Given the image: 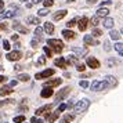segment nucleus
Returning a JSON list of instances; mask_svg holds the SVG:
<instances>
[{
  "mask_svg": "<svg viewBox=\"0 0 123 123\" xmlns=\"http://www.w3.org/2000/svg\"><path fill=\"white\" fill-rule=\"evenodd\" d=\"M83 42L86 46H98V40H95L93 35H86L83 37Z\"/></svg>",
  "mask_w": 123,
  "mask_h": 123,
  "instance_id": "nucleus-9",
  "label": "nucleus"
},
{
  "mask_svg": "<svg viewBox=\"0 0 123 123\" xmlns=\"http://www.w3.org/2000/svg\"><path fill=\"white\" fill-rule=\"evenodd\" d=\"M3 8H4V1H3V0H0V11H1Z\"/></svg>",
  "mask_w": 123,
  "mask_h": 123,
  "instance_id": "nucleus-48",
  "label": "nucleus"
},
{
  "mask_svg": "<svg viewBox=\"0 0 123 123\" xmlns=\"http://www.w3.org/2000/svg\"><path fill=\"white\" fill-rule=\"evenodd\" d=\"M14 90L11 89V86H3L1 89H0V95L1 97H4V95H7V94H11Z\"/></svg>",
  "mask_w": 123,
  "mask_h": 123,
  "instance_id": "nucleus-22",
  "label": "nucleus"
},
{
  "mask_svg": "<svg viewBox=\"0 0 123 123\" xmlns=\"http://www.w3.org/2000/svg\"><path fill=\"white\" fill-rule=\"evenodd\" d=\"M73 117H75V115H65V116H64V119H62V123H69V122H72Z\"/></svg>",
  "mask_w": 123,
  "mask_h": 123,
  "instance_id": "nucleus-32",
  "label": "nucleus"
},
{
  "mask_svg": "<svg viewBox=\"0 0 123 123\" xmlns=\"http://www.w3.org/2000/svg\"><path fill=\"white\" fill-rule=\"evenodd\" d=\"M53 93H54L53 87H44V89L40 91V95H42L43 98H50L51 95H53Z\"/></svg>",
  "mask_w": 123,
  "mask_h": 123,
  "instance_id": "nucleus-14",
  "label": "nucleus"
},
{
  "mask_svg": "<svg viewBox=\"0 0 123 123\" xmlns=\"http://www.w3.org/2000/svg\"><path fill=\"white\" fill-rule=\"evenodd\" d=\"M17 83H18V80H11V82H10V86L14 87V86H17Z\"/></svg>",
  "mask_w": 123,
  "mask_h": 123,
  "instance_id": "nucleus-47",
  "label": "nucleus"
},
{
  "mask_svg": "<svg viewBox=\"0 0 123 123\" xmlns=\"http://www.w3.org/2000/svg\"><path fill=\"white\" fill-rule=\"evenodd\" d=\"M113 24H115V21H113V18H111V17H106L105 19H104V26H105L106 29H112Z\"/></svg>",
  "mask_w": 123,
  "mask_h": 123,
  "instance_id": "nucleus-25",
  "label": "nucleus"
},
{
  "mask_svg": "<svg viewBox=\"0 0 123 123\" xmlns=\"http://www.w3.org/2000/svg\"><path fill=\"white\" fill-rule=\"evenodd\" d=\"M112 4V1H109V0H108V1H102V3H101V7H105V6H111Z\"/></svg>",
  "mask_w": 123,
  "mask_h": 123,
  "instance_id": "nucleus-46",
  "label": "nucleus"
},
{
  "mask_svg": "<svg viewBox=\"0 0 123 123\" xmlns=\"http://www.w3.org/2000/svg\"><path fill=\"white\" fill-rule=\"evenodd\" d=\"M0 57H1V54H0Z\"/></svg>",
  "mask_w": 123,
  "mask_h": 123,
  "instance_id": "nucleus-56",
  "label": "nucleus"
},
{
  "mask_svg": "<svg viewBox=\"0 0 123 123\" xmlns=\"http://www.w3.org/2000/svg\"><path fill=\"white\" fill-rule=\"evenodd\" d=\"M109 36H111L112 40H119V37H120V35H119L117 31H111L109 32Z\"/></svg>",
  "mask_w": 123,
  "mask_h": 123,
  "instance_id": "nucleus-28",
  "label": "nucleus"
},
{
  "mask_svg": "<svg viewBox=\"0 0 123 123\" xmlns=\"http://www.w3.org/2000/svg\"><path fill=\"white\" fill-rule=\"evenodd\" d=\"M80 87H83V89H87V87H89L90 84H89V82H87V80H82V82H80Z\"/></svg>",
  "mask_w": 123,
  "mask_h": 123,
  "instance_id": "nucleus-40",
  "label": "nucleus"
},
{
  "mask_svg": "<svg viewBox=\"0 0 123 123\" xmlns=\"http://www.w3.org/2000/svg\"><path fill=\"white\" fill-rule=\"evenodd\" d=\"M29 79H31V76L26 75V73H21V75L18 76V80H21V82H28Z\"/></svg>",
  "mask_w": 123,
  "mask_h": 123,
  "instance_id": "nucleus-30",
  "label": "nucleus"
},
{
  "mask_svg": "<svg viewBox=\"0 0 123 123\" xmlns=\"http://www.w3.org/2000/svg\"><path fill=\"white\" fill-rule=\"evenodd\" d=\"M69 93H71V87H69V86H67V87H64V89L60 91V93H57L55 100H57V101H61L62 98H65V97H67Z\"/></svg>",
  "mask_w": 123,
  "mask_h": 123,
  "instance_id": "nucleus-11",
  "label": "nucleus"
},
{
  "mask_svg": "<svg viewBox=\"0 0 123 123\" xmlns=\"http://www.w3.org/2000/svg\"><path fill=\"white\" fill-rule=\"evenodd\" d=\"M49 8H40L39 11H37V14H39L40 17H46V15H49Z\"/></svg>",
  "mask_w": 123,
  "mask_h": 123,
  "instance_id": "nucleus-33",
  "label": "nucleus"
},
{
  "mask_svg": "<svg viewBox=\"0 0 123 123\" xmlns=\"http://www.w3.org/2000/svg\"><path fill=\"white\" fill-rule=\"evenodd\" d=\"M72 51L75 53V55L76 57H83V55H86L87 54V47H73L72 49Z\"/></svg>",
  "mask_w": 123,
  "mask_h": 123,
  "instance_id": "nucleus-12",
  "label": "nucleus"
},
{
  "mask_svg": "<svg viewBox=\"0 0 123 123\" xmlns=\"http://www.w3.org/2000/svg\"><path fill=\"white\" fill-rule=\"evenodd\" d=\"M120 33H122V35H123V28H122V31H120Z\"/></svg>",
  "mask_w": 123,
  "mask_h": 123,
  "instance_id": "nucleus-54",
  "label": "nucleus"
},
{
  "mask_svg": "<svg viewBox=\"0 0 123 123\" xmlns=\"http://www.w3.org/2000/svg\"><path fill=\"white\" fill-rule=\"evenodd\" d=\"M75 0H67V3H73Z\"/></svg>",
  "mask_w": 123,
  "mask_h": 123,
  "instance_id": "nucleus-53",
  "label": "nucleus"
},
{
  "mask_svg": "<svg viewBox=\"0 0 123 123\" xmlns=\"http://www.w3.org/2000/svg\"><path fill=\"white\" fill-rule=\"evenodd\" d=\"M54 72H55L54 69H46V71H43V72L36 73V75H35V78L39 79V80H42V79H47V78H50V76H53Z\"/></svg>",
  "mask_w": 123,
  "mask_h": 123,
  "instance_id": "nucleus-5",
  "label": "nucleus"
},
{
  "mask_svg": "<svg viewBox=\"0 0 123 123\" xmlns=\"http://www.w3.org/2000/svg\"><path fill=\"white\" fill-rule=\"evenodd\" d=\"M108 14H109V10L108 8H105V7H100L98 10H97V17H100V18H106L108 17Z\"/></svg>",
  "mask_w": 123,
  "mask_h": 123,
  "instance_id": "nucleus-16",
  "label": "nucleus"
},
{
  "mask_svg": "<svg viewBox=\"0 0 123 123\" xmlns=\"http://www.w3.org/2000/svg\"><path fill=\"white\" fill-rule=\"evenodd\" d=\"M58 116H60V112H58V111L51 112L50 115L47 116V122H49V123H54V122L57 120V119H58Z\"/></svg>",
  "mask_w": 123,
  "mask_h": 123,
  "instance_id": "nucleus-24",
  "label": "nucleus"
},
{
  "mask_svg": "<svg viewBox=\"0 0 123 123\" xmlns=\"http://www.w3.org/2000/svg\"><path fill=\"white\" fill-rule=\"evenodd\" d=\"M3 49L7 51H10V49H11V44H10V42L8 40H3Z\"/></svg>",
  "mask_w": 123,
  "mask_h": 123,
  "instance_id": "nucleus-36",
  "label": "nucleus"
},
{
  "mask_svg": "<svg viewBox=\"0 0 123 123\" xmlns=\"http://www.w3.org/2000/svg\"><path fill=\"white\" fill-rule=\"evenodd\" d=\"M67 14H68L67 10H58L57 12H54V14H53V19H54V21H60V19H62V18L67 15Z\"/></svg>",
  "mask_w": 123,
  "mask_h": 123,
  "instance_id": "nucleus-13",
  "label": "nucleus"
},
{
  "mask_svg": "<svg viewBox=\"0 0 123 123\" xmlns=\"http://www.w3.org/2000/svg\"><path fill=\"white\" fill-rule=\"evenodd\" d=\"M62 36H64V39H67V40H72V39L76 37L75 32L69 31V29H64V31H62Z\"/></svg>",
  "mask_w": 123,
  "mask_h": 123,
  "instance_id": "nucleus-15",
  "label": "nucleus"
},
{
  "mask_svg": "<svg viewBox=\"0 0 123 123\" xmlns=\"http://www.w3.org/2000/svg\"><path fill=\"white\" fill-rule=\"evenodd\" d=\"M21 1H26V0H21Z\"/></svg>",
  "mask_w": 123,
  "mask_h": 123,
  "instance_id": "nucleus-55",
  "label": "nucleus"
},
{
  "mask_svg": "<svg viewBox=\"0 0 123 123\" xmlns=\"http://www.w3.org/2000/svg\"><path fill=\"white\" fill-rule=\"evenodd\" d=\"M51 109H53V105L51 104H47V105H43V106H40V108H37L35 113H36V116H40V115H44V113L51 112Z\"/></svg>",
  "mask_w": 123,
  "mask_h": 123,
  "instance_id": "nucleus-8",
  "label": "nucleus"
},
{
  "mask_svg": "<svg viewBox=\"0 0 123 123\" xmlns=\"http://www.w3.org/2000/svg\"><path fill=\"white\" fill-rule=\"evenodd\" d=\"M89 22H90V19H89L87 17L80 18V19H79V22H78V28H79V31L84 32V31L87 29V25H89Z\"/></svg>",
  "mask_w": 123,
  "mask_h": 123,
  "instance_id": "nucleus-10",
  "label": "nucleus"
},
{
  "mask_svg": "<svg viewBox=\"0 0 123 123\" xmlns=\"http://www.w3.org/2000/svg\"><path fill=\"white\" fill-rule=\"evenodd\" d=\"M89 105H90V101L87 98H83V100L78 101L75 104V106H73V115L75 113H82V112H84L89 108Z\"/></svg>",
  "mask_w": 123,
  "mask_h": 123,
  "instance_id": "nucleus-1",
  "label": "nucleus"
},
{
  "mask_svg": "<svg viewBox=\"0 0 123 123\" xmlns=\"http://www.w3.org/2000/svg\"><path fill=\"white\" fill-rule=\"evenodd\" d=\"M43 50H44V53H46V55L47 57H53V51H51V49L49 47V46H44Z\"/></svg>",
  "mask_w": 123,
  "mask_h": 123,
  "instance_id": "nucleus-35",
  "label": "nucleus"
},
{
  "mask_svg": "<svg viewBox=\"0 0 123 123\" xmlns=\"http://www.w3.org/2000/svg\"><path fill=\"white\" fill-rule=\"evenodd\" d=\"M37 64H39V65H44V64H46V58H44V57H40L39 61H37Z\"/></svg>",
  "mask_w": 123,
  "mask_h": 123,
  "instance_id": "nucleus-43",
  "label": "nucleus"
},
{
  "mask_svg": "<svg viewBox=\"0 0 123 123\" xmlns=\"http://www.w3.org/2000/svg\"><path fill=\"white\" fill-rule=\"evenodd\" d=\"M65 109H67V105H65V104H61V105L58 106V109H57V111H58V112H62V111H65Z\"/></svg>",
  "mask_w": 123,
  "mask_h": 123,
  "instance_id": "nucleus-42",
  "label": "nucleus"
},
{
  "mask_svg": "<svg viewBox=\"0 0 123 123\" xmlns=\"http://www.w3.org/2000/svg\"><path fill=\"white\" fill-rule=\"evenodd\" d=\"M43 4H44L46 8H49V7H51L53 4H54V1H53V0H44V1H43Z\"/></svg>",
  "mask_w": 123,
  "mask_h": 123,
  "instance_id": "nucleus-39",
  "label": "nucleus"
},
{
  "mask_svg": "<svg viewBox=\"0 0 123 123\" xmlns=\"http://www.w3.org/2000/svg\"><path fill=\"white\" fill-rule=\"evenodd\" d=\"M78 22H79L78 18H72L71 21H68V22H67V26H68V28H72V26H75Z\"/></svg>",
  "mask_w": 123,
  "mask_h": 123,
  "instance_id": "nucleus-29",
  "label": "nucleus"
},
{
  "mask_svg": "<svg viewBox=\"0 0 123 123\" xmlns=\"http://www.w3.org/2000/svg\"><path fill=\"white\" fill-rule=\"evenodd\" d=\"M97 1H98V0H87L89 4H94V3H97Z\"/></svg>",
  "mask_w": 123,
  "mask_h": 123,
  "instance_id": "nucleus-50",
  "label": "nucleus"
},
{
  "mask_svg": "<svg viewBox=\"0 0 123 123\" xmlns=\"http://www.w3.org/2000/svg\"><path fill=\"white\" fill-rule=\"evenodd\" d=\"M90 24L93 25V26H97L98 24H100V17H97V15H94V17L90 19Z\"/></svg>",
  "mask_w": 123,
  "mask_h": 123,
  "instance_id": "nucleus-31",
  "label": "nucleus"
},
{
  "mask_svg": "<svg viewBox=\"0 0 123 123\" xmlns=\"http://www.w3.org/2000/svg\"><path fill=\"white\" fill-rule=\"evenodd\" d=\"M67 62H68V65H75V64L78 62V57H75V55H68V57H67Z\"/></svg>",
  "mask_w": 123,
  "mask_h": 123,
  "instance_id": "nucleus-26",
  "label": "nucleus"
},
{
  "mask_svg": "<svg viewBox=\"0 0 123 123\" xmlns=\"http://www.w3.org/2000/svg\"><path fill=\"white\" fill-rule=\"evenodd\" d=\"M93 36H94V37H100L101 35H102V31H101V29H98V28H94V31H93Z\"/></svg>",
  "mask_w": 123,
  "mask_h": 123,
  "instance_id": "nucleus-34",
  "label": "nucleus"
},
{
  "mask_svg": "<svg viewBox=\"0 0 123 123\" xmlns=\"http://www.w3.org/2000/svg\"><path fill=\"white\" fill-rule=\"evenodd\" d=\"M32 1H33L35 4H37V3H40V1H44V0H32Z\"/></svg>",
  "mask_w": 123,
  "mask_h": 123,
  "instance_id": "nucleus-51",
  "label": "nucleus"
},
{
  "mask_svg": "<svg viewBox=\"0 0 123 123\" xmlns=\"http://www.w3.org/2000/svg\"><path fill=\"white\" fill-rule=\"evenodd\" d=\"M26 24H29V25H39L40 24V19L37 17H33V15H29L28 18H26Z\"/></svg>",
  "mask_w": 123,
  "mask_h": 123,
  "instance_id": "nucleus-23",
  "label": "nucleus"
},
{
  "mask_svg": "<svg viewBox=\"0 0 123 123\" xmlns=\"http://www.w3.org/2000/svg\"><path fill=\"white\" fill-rule=\"evenodd\" d=\"M43 29H44V32L47 35H53V33H54V25H53L51 22H44Z\"/></svg>",
  "mask_w": 123,
  "mask_h": 123,
  "instance_id": "nucleus-21",
  "label": "nucleus"
},
{
  "mask_svg": "<svg viewBox=\"0 0 123 123\" xmlns=\"http://www.w3.org/2000/svg\"><path fill=\"white\" fill-rule=\"evenodd\" d=\"M61 79H53V80H47L44 83V87H54V86H60L61 84Z\"/></svg>",
  "mask_w": 123,
  "mask_h": 123,
  "instance_id": "nucleus-20",
  "label": "nucleus"
},
{
  "mask_svg": "<svg viewBox=\"0 0 123 123\" xmlns=\"http://www.w3.org/2000/svg\"><path fill=\"white\" fill-rule=\"evenodd\" d=\"M115 47V50L119 53V55H123V43H120V42H117L116 44L113 46Z\"/></svg>",
  "mask_w": 123,
  "mask_h": 123,
  "instance_id": "nucleus-27",
  "label": "nucleus"
},
{
  "mask_svg": "<svg viewBox=\"0 0 123 123\" xmlns=\"http://www.w3.org/2000/svg\"><path fill=\"white\" fill-rule=\"evenodd\" d=\"M104 50H105V51H111L112 50V46H111V43H109L108 40L104 43Z\"/></svg>",
  "mask_w": 123,
  "mask_h": 123,
  "instance_id": "nucleus-38",
  "label": "nucleus"
},
{
  "mask_svg": "<svg viewBox=\"0 0 123 123\" xmlns=\"http://www.w3.org/2000/svg\"><path fill=\"white\" fill-rule=\"evenodd\" d=\"M14 100H4V101H1L0 102V106H3V105H6V104H8V102H12Z\"/></svg>",
  "mask_w": 123,
  "mask_h": 123,
  "instance_id": "nucleus-45",
  "label": "nucleus"
},
{
  "mask_svg": "<svg viewBox=\"0 0 123 123\" xmlns=\"http://www.w3.org/2000/svg\"><path fill=\"white\" fill-rule=\"evenodd\" d=\"M90 89L93 91H102V90L109 89V86H108V83L105 80H94L93 83L90 84Z\"/></svg>",
  "mask_w": 123,
  "mask_h": 123,
  "instance_id": "nucleus-2",
  "label": "nucleus"
},
{
  "mask_svg": "<svg viewBox=\"0 0 123 123\" xmlns=\"http://www.w3.org/2000/svg\"><path fill=\"white\" fill-rule=\"evenodd\" d=\"M4 28H6V26H4L3 24H0V31H1V29H4Z\"/></svg>",
  "mask_w": 123,
  "mask_h": 123,
  "instance_id": "nucleus-52",
  "label": "nucleus"
},
{
  "mask_svg": "<svg viewBox=\"0 0 123 123\" xmlns=\"http://www.w3.org/2000/svg\"><path fill=\"white\" fill-rule=\"evenodd\" d=\"M31 123H43L42 122V120H39V119H37V117H31Z\"/></svg>",
  "mask_w": 123,
  "mask_h": 123,
  "instance_id": "nucleus-44",
  "label": "nucleus"
},
{
  "mask_svg": "<svg viewBox=\"0 0 123 123\" xmlns=\"http://www.w3.org/2000/svg\"><path fill=\"white\" fill-rule=\"evenodd\" d=\"M76 69H78L79 72H83L84 69H86V65H83V64H80V65H78V67H76Z\"/></svg>",
  "mask_w": 123,
  "mask_h": 123,
  "instance_id": "nucleus-41",
  "label": "nucleus"
},
{
  "mask_svg": "<svg viewBox=\"0 0 123 123\" xmlns=\"http://www.w3.org/2000/svg\"><path fill=\"white\" fill-rule=\"evenodd\" d=\"M6 57H7L8 61H18V60L22 57V54H21L19 50H14V51H8Z\"/></svg>",
  "mask_w": 123,
  "mask_h": 123,
  "instance_id": "nucleus-6",
  "label": "nucleus"
},
{
  "mask_svg": "<svg viewBox=\"0 0 123 123\" xmlns=\"http://www.w3.org/2000/svg\"><path fill=\"white\" fill-rule=\"evenodd\" d=\"M12 120H14V123H22L24 120H25V116L19 115V116H15L14 119H12Z\"/></svg>",
  "mask_w": 123,
  "mask_h": 123,
  "instance_id": "nucleus-37",
  "label": "nucleus"
},
{
  "mask_svg": "<svg viewBox=\"0 0 123 123\" xmlns=\"http://www.w3.org/2000/svg\"><path fill=\"white\" fill-rule=\"evenodd\" d=\"M6 80V76H3V75H0V83H3Z\"/></svg>",
  "mask_w": 123,
  "mask_h": 123,
  "instance_id": "nucleus-49",
  "label": "nucleus"
},
{
  "mask_svg": "<svg viewBox=\"0 0 123 123\" xmlns=\"http://www.w3.org/2000/svg\"><path fill=\"white\" fill-rule=\"evenodd\" d=\"M86 64H87V67L91 68V69H97V68H100V61H98L97 58H94V57H87Z\"/></svg>",
  "mask_w": 123,
  "mask_h": 123,
  "instance_id": "nucleus-7",
  "label": "nucleus"
},
{
  "mask_svg": "<svg viewBox=\"0 0 123 123\" xmlns=\"http://www.w3.org/2000/svg\"><path fill=\"white\" fill-rule=\"evenodd\" d=\"M12 28L15 29L17 32H19V33H24V35L28 33V29L25 28V26H22L21 24H18V22H14V24H12Z\"/></svg>",
  "mask_w": 123,
  "mask_h": 123,
  "instance_id": "nucleus-17",
  "label": "nucleus"
},
{
  "mask_svg": "<svg viewBox=\"0 0 123 123\" xmlns=\"http://www.w3.org/2000/svg\"><path fill=\"white\" fill-rule=\"evenodd\" d=\"M47 44H49V47L53 49V51H55V53H61L62 46H64L60 39H47Z\"/></svg>",
  "mask_w": 123,
  "mask_h": 123,
  "instance_id": "nucleus-3",
  "label": "nucleus"
},
{
  "mask_svg": "<svg viewBox=\"0 0 123 123\" xmlns=\"http://www.w3.org/2000/svg\"><path fill=\"white\" fill-rule=\"evenodd\" d=\"M18 14V7L15 6H11L8 10H7L6 12H3V14H0V18L1 19H6V18H12V17H15Z\"/></svg>",
  "mask_w": 123,
  "mask_h": 123,
  "instance_id": "nucleus-4",
  "label": "nucleus"
},
{
  "mask_svg": "<svg viewBox=\"0 0 123 123\" xmlns=\"http://www.w3.org/2000/svg\"><path fill=\"white\" fill-rule=\"evenodd\" d=\"M54 64H55L58 68H62V69L68 67V62H67V60H65L64 57H61V58H57L55 61H54Z\"/></svg>",
  "mask_w": 123,
  "mask_h": 123,
  "instance_id": "nucleus-19",
  "label": "nucleus"
},
{
  "mask_svg": "<svg viewBox=\"0 0 123 123\" xmlns=\"http://www.w3.org/2000/svg\"><path fill=\"white\" fill-rule=\"evenodd\" d=\"M105 82L108 83V86H109V87H115V86L117 84L116 78H115V76H112V75H108V76H106V78H105Z\"/></svg>",
  "mask_w": 123,
  "mask_h": 123,
  "instance_id": "nucleus-18",
  "label": "nucleus"
}]
</instances>
